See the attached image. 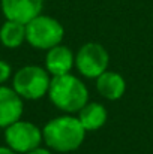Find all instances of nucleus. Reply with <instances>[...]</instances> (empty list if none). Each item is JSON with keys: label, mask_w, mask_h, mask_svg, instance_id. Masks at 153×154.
Segmentation results:
<instances>
[{"label": "nucleus", "mask_w": 153, "mask_h": 154, "mask_svg": "<svg viewBox=\"0 0 153 154\" xmlns=\"http://www.w3.org/2000/svg\"><path fill=\"white\" fill-rule=\"evenodd\" d=\"M86 133L87 132L78 117H74L72 114L56 117L42 127L45 145L56 153H71L78 150L84 142Z\"/></svg>", "instance_id": "obj_1"}, {"label": "nucleus", "mask_w": 153, "mask_h": 154, "mask_svg": "<svg viewBox=\"0 0 153 154\" xmlns=\"http://www.w3.org/2000/svg\"><path fill=\"white\" fill-rule=\"evenodd\" d=\"M47 96L57 109L66 114H78L89 102V90L86 84L72 73L53 76Z\"/></svg>", "instance_id": "obj_2"}, {"label": "nucleus", "mask_w": 153, "mask_h": 154, "mask_svg": "<svg viewBox=\"0 0 153 154\" xmlns=\"http://www.w3.org/2000/svg\"><path fill=\"white\" fill-rule=\"evenodd\" d=\"M50 73L45 67L27 64L12 75V88L24 100H39L48 94L51 82Z\"/></svg>", "instance_id": "obj_3"}, {"label": "nucleus", "mask_w": 153, "mask_h": 154, "mask_svg": "<svg viewBox=\"0 0 153 154\" xmlns=\"http://www.w3.org/2000/svg\"><path fill=\"white\" fill-rule=\"evenodd\" d=\"M63 38L65 27L50 15L39 14L26 24V42L35 50L48 51L56 45H60Z\"/></svg>", "instance_id": "obj_4"}, {"label": "nucleus", "mask_w": 153, "mask_h": 154, "mask_svg": "<svg viewBox=\"0 0 153 154\" xmlns=\"http://www.w3.org/2000/svg\"><path fill=\"white\" fill-rule=\"evenodd\" d=\"M3 138L6 147H9L18 154L29 153L41 147V144L44 142L42 129L33 124L32 121H26L23 118L5 127Z\"/></svg>", "instance_id": "obj_5"}, {"label": "nucleus", "mask_w": 153, "mask_h": 154, "mask_svg": "<svg viewBox=\"0 0 153 154\" xmlns=\"http://www.w3.org/2000/svg\"><path fill=\"white\" fill-rule=\"evenodd\" d=\"M108 51L98 42L84 44L75 54V67L78 73L89 79H96L108 69Z\"/></svg>", "instance_id": "obj_6"}, {"label": "nucleus", "mask_w": 153, "mask_h": 154, "mask_svg": "<svg viewBox=\"0 0 153 154\" xmlns=\"http://www.w3.org/2000/svg\"><path fill=\"white\" fill-rule=\"evenodd\" d=\"M0 8L6 20L27 24L42 14L44 0H0Z\"/></svg>", "instance_id": "obj_7"}, {"label": "nucleus", "mask_w": 153, "mask_h": 154, "mask_svg": "<svg viewBox=\"0 0 153 154\" xmlns=\"http://www.w3.org/2000/svg\"><path fill=\"white\" fill-rule=\"evenodd\" d=\"M24 112V99L8 85H0V126L5 129L9 124L21 120Z\"/></svg>", "instance_id": "obj_8"}, {"label": "nucleus", "mask_w": 153, "mask_h": 154, "mask_svg": "<svg viewBox=\"0 0 153 154\" xmlns=\"http://www.w3.org/2000/svg\"><path fill=\"white\" fill-rule=\"evenodd\" d=\"M75 66V54L65 45H56L47 51L45 69L51 76H62L71 73Z\"/></svg>", "instance_id": "obj_9"}, {"label": "nucleus", "mask_w": 153, "mask_h": 154, "mask_svg": "<svg viewBox=\"0 0 153 154\" xmlns=\"http://www.w3.org/2000/svg\"><path fill=\"white\" fill-rule=\"evenodd\" d=\"M96 90L107 100H119L126 91V81L120 73L105 70L96 78Z\"/></svg>", "instance_id": "obj_10"}, {"label": "nucleus", "mask_w": 153, "mask_h": 154, "mask_svg": "<svg viewBox=\"0 0 153 154\" xmlns=\"http://www.w3.org/2000/svg\"><path fill=\"white\" fill-rule=\"evenodd\" d=\"M78 120L81 121L86 132H96L107 123L108 112L102 103L87 102L78 112Z\"/></svg>", "instance_id": "obj_11"}, {"label": "nucleus", "mask_w": 153, "mask_h": 154, "mask_svg": "<svg viewBox=\"0 0 153 154\" xmlns=\"http://www.w3.org/2000/svg\"><path fill=\"white\" fill-rule=\"evenodd\" d=\"M26 42V24L6 20L0 26V44L8 50H17Z\"/></svg>", "instance_id": "obj_12"}, {"label": "nucleus", "mask_w": 153, "mask_h": 154, "mask_svg": "<svg viewBox=\"0 0 153 154\" xmlns=\"http://www.w3.org/2000/svg\"><path fill=\"white\" fill-rule=\"evenodd\" d=\"M12 78V66L5 61L0 60V85H6V82Z\"/></svg>", "instance_id": "obj_13"}, {"label": "nucleus", "mask_w": 153, "mask_h": 154, "mask_svg": "<svg viewBox=\"0 0 153 154\" xmlns=\"http://www.w3.org/2000/svg\"><path fill=\"white\" fill-rule=\"evenodd\" d=\"M26 154H53V153H51L50 148L38 147V148H35V150H32V151H29V153H26Z\"/></svg>", "instance_id": "obj_14"}, {"label": "nucleus", "mask_w": 153, "mask_h": 154, "mask_svg": "<svg viewBox=\"0 0 153 154\" xmlns=\"http://www.w3.org/2000/svg\"><path fill=\"white\" fill-rule=\"evenodd\" d=\"M0 154H18V153H15L14 150H11L6 145H0Z\"/></svg>", "instance_id": "obj_15"}, {"label": "nucleus", "mask_w": 153, "mask_h": 154, "mask_svg": "<svg viewBox=\"0 0 153 154\" xmlns=\"http://www.w3.org/2000/svg\"><path fill=\"white\" fill-rule=\"evenodd\" d=\"M2 133H3V127L0 126V136H2Z\"/></svg>", "instance_id": "obj_16"}]
</instances>
